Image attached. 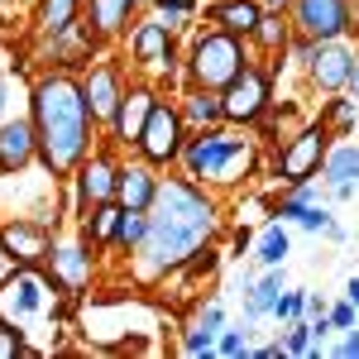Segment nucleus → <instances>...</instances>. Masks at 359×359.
<instances>
[{"label":"nucleus","instance_id":"nucleus-1","mask_svg":"<svg viewBox=\"0 0 359 359\" xmlns=\"http://www.w3.org/2000/svg\"><path fill=\"white\" fill-rule=\"evenodd\" d=\"M216 230V201L192 182H158L149 206V235L139 240V278H163Z\"/></svg>","mask_w":359,"mask_h":359},{"label":"nucleus","instance_id":"nucleus-2","mask_svg":"<svg viewBox=\"0 0 359 359\" xmlns=\"http://www.w3.org/2000/svg\"><path fill=\"white\" fill-rule=\"evenodd\" d=\"M91 111H86L82 82L53 72L34 86V130H39V154L53 177L72 172L86 158V144H91Z\"/></svg>","mask_w":359,"mask_h":359},{"label":"nucleus","instance_id":"nucleus-3","mask_svg":"<svg viewBox=\"0 0 359 359\" xmlns=\"http://www.w3.org/2000/svg\"><path fill=\"white\" fill-rule=\"evenodd\" d=\"M57 283L43 273H34V264H15V273L0 278V326L25 331L29 321H39L53 306Z\"/></svg>","mask_w":359,"mask_h":359},{"label":"nucleus","instance_id":"nucleus-4","mask_svg":"<svg viewBox=\"0 0 359 359\" xmlns=\"http://www.w3.org/2000/svg\"><path fill=\"white\" fill-rule=\"evenodd\" d=\"M187 72H192V82H196V86H206V91H225V86H230L235 77H240V72H245V43H240V34H230V29H216V34L196 39Z\"/></svg>","mask_w":359,"mask_h":359},{"label":"nucleus","instance_id":"nucleus-5","mask_svg":"<svg viewBox=\"0 0 359 359\" xmlns=\"http://www.w3.org/2000/svg\"><path fill=\"white\" fill-rule=\"evenodd\" d=\"M326 125H311V130H302V135H292L287 144H283V154H278V177L287 182V187H302V182H311L316 172H321V163H326Z\"/></svg>","mask_w":359,"mask_h":359},{"label":"nucleus","instance_id":"nucleus-6","mask_svg":"<svg viewBox=\"0 0 359 359\" xmlns=\"http://www.w3.org/2000/svg\"><path fill=\"white\" fill-rule=\"evenodd\" d=\"M139 154H144V163L158 168V163H172V158H182V111H172V106H154L149 120H144V135L135 144Z\"/></svg>","mask_w":359,"mask_h":359},{"label":"nucleus","instance_id":"nucleus-7","mask_svg":"<svg viewBox=\"0 0 359 359\" xmlns=\"http://www.w3.org/2000/svg\"><path fill=\"white\" fill-rule=\"evenodd\" d=\"M292 20L311 43H326V39H340L355 29L350 0H292Z\"/></svg>","mask_w":359,"mask_h":359},{"label":"nucleus","instance_id":"nucleus-8","mask_svg":"<svg viewBox=\"0 0 359 359\" xmlns=\"http://www.w3.org/2000/svg\"><path fill=\"white\" fill-rule=\"evenodd\" d=\"M221 106H225V120H230V125H254L259 115L269 111V77H264L259 67H245V72L221 91Z\"/></svg>","mask_w":359,"mask_h":359},{"label":"nucleus","instance_id":"nucleus-9","mask_svg":"<svg viewBox=\"0 0 359 359\" xmlns=\"http://www.w3.org/2000/svg\"><path fill=\"white\" fill-rule=\"evenodd\" d=\"M0 249L10 254V264H43L53 254V235L39 221H5L0 225Z\"/></svg>","mask_w":359,"mask_h":359},{"label":"nucleus","instance_id":"nucleus-10","mask_svg":"<svg viewBox=\"0 0 359 359\" xmlns=\"http://www.w3.org/2000/svg\"><path fill=\"white\" fill-rule=\"evenodd\" d=\"M306 62H311V82L321 91H335V86H350V72H355V53L345 43H306Z\"/></svg>","mask_w":359,"mask_h":359},{"label":"nucleus","instance_id":"nucleus-11","mask_svg":"<svg viewBox=\"0 0 359 359\" xmlns=\"http://www.w3.org/2000/svg\"><path fill=\"white\" fill-rule=\"evenodd\" d=\"M82 96H86V111H91V120H115L120 101H125L120 72H115V67H91V77L82 82Z\"/></svg>","mask_w":359,"mask_h":359},{"label":"nucleus","instance_id":"nucleus-12","mask_svg":"<svg viewBox=\"0 0 359 359\" xmlns=\"http://www.w3.org/2000/svg\"><path fill=\"white\" fill-rule=\"evenodd\" d=\"M115 187H120V168L96 154V158H82V172H77V192H82V206H101V201H115Z\"/></svg>","mask_w":359,"mask_h":359},{"label":"nucleus","instance_id":"nucleus-13","mask_svg":"<svg viewBox=\"0 0 359 359\" xmlns=\"http://www.w3.org/2000/svg\"><path fill=\"white\" fill-rule=\"evenodd\" d=\"M130 48H135V62L163 72L168 62H172V34H168L163 20H149V25H139L135 34H130Z\"/></svg>","mask_w":359,"mask_h":359},{"label":"nucleus","instance_id":"nucleus-14","mask_svg":"<svg viewBox=\"0 0 359 359\" xmlns=\"http://www.w3.org/2000/svg\"><path fill=\"white\" fill-rule=\"evenodd\" d=\"M158 106V96L149 91V86H135V91H125V101H120V111H115V135H120V144H139V135H144V120H149V111Z\"/></svg>","mask_w":359,"mask_h":359},{"label":"nucleus","instance_id":"nucleus-15","mask_svg":"<svg viewBox=\"0 0 359 359\" xmlns=\"http://www.w3.org/2000/svg\"><path fill=\"white\" fill-rule=\"evenodd\" d=\"M34 149H39V130L29 120L0 125V172H20L34 158Z\"/></svg>","mask_w":359,"mask_h":359},{"label":"nucleus","instance_id":"nucleus-16","mask_svg":"<svg viewBox=\"0 0 359 359\" xmlns=\"http://www.w3.org/2000/svg\"><path fill=\"white\" fill-rule=\"evenodd\" d=\"M230 144H235V139H230V135H221V130H211V135L192 139V144L182 149L187 177H211V172L221 168V158H225V149H230Z\"/></svg>","mask_w":359,"mask_h":359},{"label":"nucleus","instance_id":"nucleus-17","mask_svg":"<svg viewBox=\"0 0 359 359\" xmlns=\"http://www.w3.org/2000/svg\"><path fill=\"white\" fill-rule=\"evenodd\" d=\"M57 283V292H82L86 278H91V254H86L82 245H62L53 249V273H48Z\"/></svg>","mask_w":359,"mask_h":359},{"label":"nucleus","instance_id":"nucleus-18","mask_svg":"<svg viewBox=\"0 0 359 359\" xmlns=\"http://www.w3.org/2000/svg\"><path fill=\"white\" fill-rule=\"evenodd\" d=\"M154 192H158V177L149 172V163L120 168V187H115V201H120V206H130V211H149V206H154Z\"/></svg>","mask_w":359,"mask_h":359},{"label":"nucleus","instance_id":"nucleus-19","mask_svg":"<svg viewBox=\"0 0 359 359\" xmlns=\"http://www.w3.org/2000/svg\"><path fill=\"white\" fill-rule=\"evenodd\" d=\"M326 182L335 187V196H350V187L359 182V144H340L326 154Z\"/></svg>","mask_w":359,"mask_h":359},{"label":"nucleus","instance_id":"nucleus-20","mask_svg":"<svg viewBox=\"0 0 359 359\" xmlns=\"http://www.w3.org/2000/svg\"><path fill=\"white\" fill-rule=\"evenodd\" d=\"M77 10H82V0H39L34 25L43 29L48 39H57V34H72V25H77Z\"/></svg>","mask_w":359,"mask_h":359},{"label":"nucleus","instance_id":"nucleus-21","mask_svg":"<svg viewBox=\"0 0 359 359\" xmlns=\"http://www.w3.org/2000/svg\"><path fill=\"white\" fill-rule=\"evenodd\" d=\"M120 216H125V206L120 201H101V206H91V221H86V240L96 249L115 245V235H120Z\"/></svg>","mask_w":359,"mask_h":359},{"label":"nucleus","instance_id":"nucleus-22","mask_svg":"<svg viewBox=\"0 0 359 359\" xmlns=\"http://www.w3.org/2000/svg\"><path fill=\"white\" fill-rule=\"evenodd\" d=\"M264 20V10L254 5V0H221L216 5V25L230 29V34H254Z\"/></svg>","mask_w":359,"mask_h":359},{"label":"nucleus","instance_id":"nucleus-23","mask_svg":"<svg viewBox=\"0 0 359 359\" xmlns=\"http://www.w3.org/2000/svg\"><path fill=\"white\" fill-rule=\"evenodd\" d=\"M135 5H139V0H91V29H96L101 39H111V34H120Z\"/></svg>","mask_w":359,"mask_h":359},{"label":"nucleus","instance_id":"nucleus-24","mask_svg":"<svg viewBox=\"0 0 359 359\" xmlns=\"http://www.w3.org/2000/svg\"><path fill=\"white\" fill-rule=\"evenodd\" d=\"M249 172H254V149H249V144H230V149H225V158H221V168H216L211 177L225 182V187H235L240 177H249Z\"/></svg>","mask_w":359,"mask_h":359},{"label":"nucleus","instance_id":"nucleus-25","mask_svg":"<svg viewBox=\"0 0 359 359\" xmlns=\"http://www.w3.org/2000/svg\"><path fill=\"white\" fill-rule=\"evenodd\" d=\"M182 115L192 120V125H221L225 120V106H221V91H196V96H187V106H182Z\"/></svg>","mask_w":359,"mask_h":359},{"label":"nucleus","instance_id":"nucleus-26","mask_svg":"<svg viewBox=\"0 0 359 359\" xmlns=\"http://www.w3.org/2000/svg\"><path fill=\"white\" fill-rule=\"evenodd\" d=\"M278 297H283V273H269L259 287H249L245 311H249V316H269V311L278 306Z\"/></svg>","mask_w":359,"mask_h":359},{"label":"nucleus","instance_id":"nucleus-27","mask_svg":"<svg viewBox=\"0 0 359 359\" xmlns=\"http://www.w3.org/2000/svg\"><path fill=\"white\" fill-rule=\"evenodd\" d=\"M144 235H149V211H130V206H125L115 245H120V249H139V240H144Z\"/></svg>","mask_w":359,"mask_h":359},{"label":"nucleus","instance_id":"nucleus-28","mask_svg":"<svg viewBox=\"0 0 359 359\" xmlns=\"http://www.w3.org/2000/svg\"><path fill=\"white\" fill-rule=\"evenodd\" d=\"M283 254H287V230L273 225V230H264V240H259V264H283Z\"/></svg>","mask_w":359,"mask_h":359},{"label":"nucleus","instance_id":"nucleus-29","mask_svg":"<svg viewBox=\"0 0 359 359\" xmlns=\"http://www.w3.org/2000/svg\"><path fill=\"white\" fill-rule=\"evenodd\" d=\"M254 39H259V43H264V48H287V25H283V20H278V15H264V20H259V29H254Z\"/></svg>","mask_w":359,"mask_h":359},{"label":"nucleus","instance_id":"nucleus-30","mask_svg":"<svg viewBox=\"0 0 359 359\" xmlns=\"http://www.w3.org/2000/svg\"><path fill=\"white\" fill-rule=\"evenodd\" d=\"M283 350H287V355H311V350H316V340H311V326H292Z\"/></svg>","mask_w":359,"mask_h":359},{"label":"nucleus","instance_id":"nucleus-31","mask_svg":"<svg viewBox=\"0 0 359 359\" xmlns=\"http://www.w3.org/2000/svg\"><path fill=\"white\" fill-rule=\"evenodd\" d=\"M306 311V292H287V297H278V306H273V316H283V321H297Z\"/></svg>","mask_w":359,"mask_h":359},{"label":"nucleus","instance_id":"nucleus-32","mask_svg":"<svg viewBox=\"0 0 359 359\" xmlns=\"http://www.w3.org/2000/svg\"><path fill=\"white\" fill-rule=\"evenodd\" d=\"M321 125H335V130H350L355 125V101H335L331 111H326V120Z\"/></svg>","mask_w":359,"mask_h":359},{"label":"nucleus","instance_id":"nucleus-33","mask_svg":"<svg viewBox=\"0 0 359 359\" xmlns=\"http://www.w3.org/2000/svg\"><path fill=\"white\" fill-rule=\"evenodd\" d=\"M15 355H25V340L15 326H0V359H15Z\"/></svg>","mask_w":359,"mask_h":359},{"label":"nucleus","instance_id":"nucleus-34","mask_svg":"<svg viewBox=\"0 0 359 359\" xmlns=\"http://www.w3.org/2000/svg\"><path fill=\"white\" fill-rule=\"evenodd\" d=\"M211 340H216V335H206L201 326H192L187 340H182V350H187V355H211Z\"/></svg>","mask_w":359,"mask_h":359},{"label":"nucleus","instance_id":"nucleus-35","mask_svg":"<svg viewBox=\"0 0 359 359\" xmlns=\"http://www.w3.org/2000/svg\"><path fill=\"white\" fill-rule=\"evenodd\" d=\"M158 10L168 15V25H177V20H187L196 10V0H158Z\"/></svg>","mask_w":359,"mask_h":359},{"label":"nucleus","instance_id":"nucleus-36","mask_svg":"<svg viewBox=\"0 0 359 359\" xmlns=\"http://www.w3.org/2000/svg\"><path fill=\"white\" fill-rule=\"evenodd\" d=\"M302 225H306V230H331V211H326V206H306Z\"/></svg>","mask_w":359,"mask_h":359},{"label":"nucleus","instance_id":"nucleus-37","mask_svg":"<svg viewBox=\"0 0 359 359\" xmlns=\"http://www.w3.org/2000/svg\"><path fill=\"white\" fill-rule=\"evenodd\" d=\"M216 350H221V355H230V359H235V355H249V345H245V335H240V331H225Z\"/></svg>","mask_w":359,"mask_h":359},{"label":"nucleus","instance_id":"nucleus-38","mask_svg":"<svg viewBox=\"0 0 359 359\" xmlns=\"http://www.w3.org/2000/svg\"><path fill=\"white\" fill-rule=\"evenodd\" d=\"M331 321H335V326H345V331H350V326H355V302H340V306L331 311Z\"/></svg>","mask_w":359,"mask_h":359},{"label":"nucleus","instance_id":"nucleus-39","mask_svg":"<svg viewBox=\"0 0 359 359\" xmlns=\"http://www.w3.org/2000/svg\"><path fill=\"white\" fill-rule=\"evenodd\" d=\"M196 326H201L206 335H216V331H221V306H206V316H201Z\"/></svg>","mask_w":359,"mask_h":359},{"label":"nucleus","instance_id":"nucleus-40","mask_svg":"<svg viewBox=\"0 0 359 359\" xmlns=\"http://www.w3.org/2000/svg\"><path fill=\"white\" fill-rule=\"evenodd\" d=\"M211 269H216V254H211V249H206V254H201V259H192V269H187V273H211Z\"/></svg>","mask_w":359,"mask_h":359},{"label":"nucleus","instance_id":"nucleus-41","mask_svg":"<svg viewBox=\"0 0 359 359\" xmlns=\"http://www.w3.org/2000/svg\"><path fill=\"white\" fill-rule=\"evenodd\" d=\"M335 355L355 359V355H359V331H350V335H345V345H340V350H335Z\"/></svg>","mask_w":359,"mask_h":359},{"label":"nucleus","instance_id":"nucleus-42","mask_svg":"<svg viewBox=\"0 0 359 359\" xmlns=\"http://www.w3.org/2000/svg\"><path fill=\"white\" fill-rule=\"evenodd\" d=\"M345 292H350V302L359 306V278H350V287H345Z\"/></svg>","mask_w":359,"mask_h":359},{"label":"nucleus","instance_id":"nucleus-43","mask_svg":"<svg viewBox=\"0 0 359 359\" xmlns=\"http://www.w3.org/2000/svg\"><path fill=\"white\" fill-rule=\"evenodd\" d=\"M350 86L359 91V57H355V72H350Z\"/></svg>","mask_w":359,"mask_h":359},{"label":"nucleus","instance_id":"nucleus-44","mask_svg":"<svg viewBox=\"0 0 359 359\" xmlns=\"http://www.w3.org/2000/svg\"><path fill=\"white\" fill-rule=\"evenodd\" d=\"M5 269H10V254H5V249H0V273H5Z\"/></svg>","mask_w":359,"mask_h":359},{"label":"nucleus","instance_id":"nucleus-45","mask_svg":"<svg viewBox=\"0 0 359 359\" xmlns=\"http://www.w3.org/2000/svg\"><path fill=\"white\" fill-rule=\"evenodd\" d=\"M264 5H269V10H283V5H287V0H264Z\"/></svg>","mask_w":359,"mask_h":359},{"label":"nucleus","instance_id":"nucleus-46","mask_svg":"<svg viewBox=\"0 0 359 359\" xmlns=\"http://www.w3.org/2000/svg\"><path fill=\"white\" fill-rule=\"evenodd\" d=\"M0 111H5V86H0Z\"/></svg>","mask_w":359,"mask_h":359}]
</instances>
